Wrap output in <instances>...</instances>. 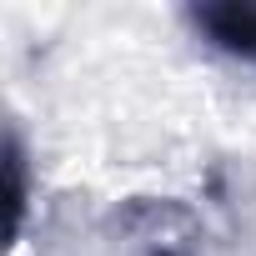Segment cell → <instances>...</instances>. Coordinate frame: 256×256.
Listing matches in <instances>:
<instances>
[{
	"label": "cell",
	"instance_id": "6da1fadb",
	"mask_svg": "<svg viewBox=\"0 0 256 256\" xmlns=\"http://www.w3.org/2000/svg\"><path fill=\"white\" fill-rule=\"evenodd\" d=\"M191 26L216 50L256 60V0H211V6H191Z\"/></svg>",
	"mask_w": 256,
	"mask_h": 256
}]
</instances>
